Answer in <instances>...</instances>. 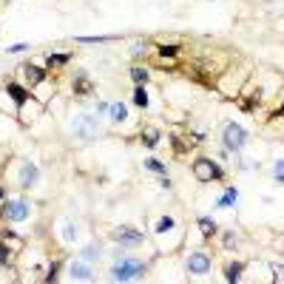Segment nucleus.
I'll return each mask as SVG.
<instances>
[{
    "label": "nucleus",
    "mask_w": 284,
    "mask_h": 284,
    "mask_svg": "<svg viewBox=\"0 0 284 284\" xmlns=\"http://www.w3.org/2000/svg\"><path fill=\"white\" fill-rule=\"evenodd\" d=\"M145 276V264L142 262H117L111 267V278L114 281H131V278Z\"/></svg>",
    "instance_id": "f257e3e1"
},
{
    "label": "nucleus",
    "mask_w": 284,
    "mask_h": 284,
    "mask_svg": "<svg viewBox=\"0 0 284 284\" xmlns=\"http://www.w3.org/2000/svg\"><path fill=\"white\" fill-rule=\"evenodd\" d=\"M193 176H196L199 182H216V179H222V168L213 162V159L202 156V159L193 162Z\"/></svg>",
    "instance_id": "f03ea898"
},
{
    "label": "nucleus",
    "mask_w": 284,
    "mask_h": 284,
    "mask_svg": "<svg viewBox=\"0 0 284 284\" xmlns=\"http://www.w3.org/2000/svg\"><path fill=\"white\" fill-rule=\"evenodd\" d=\"M71 131H74V136H80L83 142H88V139L97 136V120H94L91 114H80L77 120L71 122Z\"/></svg>",
    "instance_id": "7ed1b4c3"
},
{
    "label": "nucleus",
    "mask_w": 284,
    "mask_h": 284,
    "mask_svg": "<svg viewBox=\"0 0 284 284\" xmlns=\"http://www.w3.org/2000/svg\"><path fill=\"white\" fill-rule=\"evenodd\" d=\"M225 148L227 151H241V145L247 142V134H244V128L241 125H236V122H227L225 125Z\"/></svg>",
    "instance_id": "20e7f679"
},
{
    "label": "nucleus",
    "mask_w": 284,
    "mask_h": 284,
    "mask_svg": "<svg viewBox=\"0 0 284 284\" xmlns=\"http://www.w3.org/2000/svg\"><path fill=\"white\" fill-rule=\"evenodd\" d=\"M185 267H188L191 276H205V273H210V256H207L205 250H196V253L188 256Z\"/></svg>",
    "instance_id": "39448f33"
},
{
    "label": "nucleus",
    "mask_w": 284,
    "mask_h": 284,
    "mask_svg": "<svg viewBox=\"0 0 284 284\" xmlns=\"http://www.w3.org/2000/svg\"><path fill=\"white\" fill-rule=\"evenodd\" d=\"M3 216H6L9 222H23L28 216V205L26 202H6V205H3Z\"/></svg>",
    "instance_id": "423d86ee"
},
{
    "label": "nucleus",
    "mask_w": 284,
    "mask_h": 284,
    "mask_svg": "<svg viewBox=\"0 0 284 284\" xmlns=\"http://www.w3.org/2000/svg\"><path fill=\"white\" fill-rule=\"evenodd\" d=\"M114 241H120V244H139L142 233L134 230V227H117L114 230Z\"/></svg>",
    "instance_id": "0eeeda50"
},
{
    "label": "nucleus",
    "mask_w": 284,
    "mask_h": 284,
    "mask_svg": "<svg viewBox=\"0 0 284 284\" xmlns=\"http://www.w3.org/2000/svg\"><path fill=\"white\" fill-rule=\"evenodd\" d=\"M23 77H26L28 85H40L43 80H46V68H40V65H23Z\"/></svg>",
    "instance_id": "6e6552de"
},
{
    "label": "nucleus",
    "mask_w": 284,
    "mask_h": 284,
    "mask_svg": "<svg viewBox=\"0 0 284 284\" xmlns=\"http://www.w3.org/2000/svg\"><path fill=\"white\" fill-rule=\"evenodd\" d=\"M37 173H40V170H37V165L34 162H26L20 168V185H23V188H31V185L37 182Z\"/></svg>",
    "instance_id": "1a4fd4ad"
},
{
    "label": "nucleus",
    "mask_w": 284,
    "mask_h": 284,
    "mask_svg": "<svg viewBox=\"0 0 284 284\" xmlns=\"http://www.w3.org/2000/svg\"><path fill=\"white\" fill-rule=\"evenodd\" d=\"M68 273H71V278H77V281H91V267L88 264H83V262H74L68 267Z\"/></svg>",
    "instance_id": "9d476101"
},
{
    "label": "nucleus",
    "mask_w": 284,
    "mask_h": 284,
    "mask_svg": "<svg viewBox=\"0 0 284 284\" xmlns=\"http://www.w3.org/2000/svg\"><path fill=\"white\" fill-rule=\"evenodd\" d=\"M6 94L14 99V102H17V108H20L23 102L28 99V91L23 88V85H17V83H9V85H6Z\"/></svg>",
    "instance_id": "9b49d317"
},
{
    "label": "nucleus",
    "mask_w": 284,
    "mask_h": 284,
    "mask_svg": "<svg viewBox=\"0 0 284 284\" xmlns=\"http://www.w3.org/2000/svg\"><path fill=\"white\" fill-rule=\"evenodd\" d=\"M74 91H77L80 97H85V94H91V91H94L91 80L85 77V74H77V80H74Z\"/></svg>",
    "instance_id": "f8f14e48"
},
{
    "label": "nucleus",
    "mask_w": 284,
    "mask_h": 284,
    "mask_svg": "<svg viewBox=\"0 0 284 284\" xmlns=\"http://www.w3.org/2000/svg\"><path fill=\"white\" fill-rule=\"evenodd\" d=\"M108 111H111V120L114 122H122L128 117V108L122 105V102H111V105H108Z\"/></svg>",
    "instance_id": "ddd939ff"
},
{
    "label": "nucleus",
    "mask_w": 284,
    "mask_h": 284,
    "mask_svg": "<svg viewBox=\"0 0 284 284\" xmlns=\"http://www.w3.org/2000/svg\"><path fill=\"white\" fill-rule=\"evenodd\" d=\"M241 267H244V264H241V262L227 264V267H225V278H227V281H239V276H241Z\"/></svg>",
    "instance_id": "4468645a"
},
{
    "label": "nucleus",
    "mask_w": 284,
    "mask_h": 284,
    "mask_svg": "<svg viewBox=\"0 0 284 284\" xmlns=\"http://www.w3.org/2000/svg\"><path fill=\"white\" fill-rule=\"evenodd\" d=\"M236 199H239L236 188H227V191L219 196V207H233V202H236Z\"/></svg>",
    "instance_id": "2eb2a0df"
},
{
    "label": "nucleus",
    "mask_w": 284,
    "mask_h": 284,
    "mask_svg": "<svg viewBox=\"0 0 284 284\" xmlns=\"http://www.w3.org/2000/svg\"><path fill=\"white\" fill-rule=\"evenodd\" d=\"M68 60H71V54H49L46 65H49V68H57V65H65Z\"/></svg>",
    "instance_id": "dca6fc26"
},
{
    "label": "nucleus",
    "mask_w": 284,
    "mask_h": 284,
    "mask_svg": "<svg viewBox=\"0 0 284 284\" xmlns=\"http://www.w3.org/2000/svg\"><path fill=\"white\" fill-rule=\"evenodd\" d=\"M131 77H134L136 85H145V80H148V71L142 68V65H134V68H131Z\"/></svg>",
    "instance_id": "f3484780"
},
{
    "label": "nucleus",
    "mask_w": 284,
    "mask_h": 284,
    "mask_svg": "<svg viewBox=\"0 0 284 284\" xmlns=\"http://www.w3.org/2000/svg\"><path fill=\"white\" fill-rule=\"evenodd\" d=\"M134 102H136L139 108L148 105V94H145V88H142V85H136V88H134Z\"/></svg>",
    "instance_id": "a211bd4d"
},
{
    "label": "nucleus",
    "mask_w": 284,
    "mask_h": 284,
    "mask_svg": "<svg viewBox=\"0 0 284 284\" xmlns=\"http://www.w3.org/2000/svg\"><path fill=\"white\" fill-rule=\"evenodd\" d=\"M199 227H202V233H207V236L216 233V222L207 219V216H202V219H199Z\"/></svg>",
    "instance_id": "6ab92c4d"
},
{
    "label": "nucleus",
    "mask_w": 284,
    "mask_h": 284,
    "mask_svg": "<svg viewBox=\"0 0 284 284\" xmlns=\"http://www.w3.org/2000/svg\"><path fill=\"white\" fill-rule=\"evenodd\" d=\"M156 230H159V233H168V230H173V216H162V219L156 222Z\"/></svg>",
    "instance_id": "aec40b11"
},
{
    "label": "nucleus",
    "mask_w": 284,
    "mask_h": 284,
    "mask_svg": "<svg viewBox=\"0 0 284 284\" xmlns=\"http://www.w3.org/2000/svg\"><path fill=\"white\" fill-rule=\"evenodd\" d=\"M80 43H108L114 40V34H99V37H77Z\"/></svg>",
    "instance_id": "412c9836"
},
{
    "label": "nucleus",
    "mask_w": 284,
    "mask_h": 284,
    "mask_svg": "<svg viewBox=\"0 0 284 284\" xmlns=\"http://www.w3.org/2000/svg\"><path fill=\"white\" fill-rule=\"evenodd\" d=\"M94 259H99V250L97 247H85L83 250V262H94Z\"/></svg>",
    "instance_id": "4be33fe9"
},
{
    "label": "nucleus",
    "mask_w": 284,
    "mask_h": 284,
    "mask_svg": "<svg viewBox=\"0 0 284 284\" xmlns=\"http://www.w3.org/2000/svg\"><path fill=\"white\" fill-rule=\"evenodd\" d=\"M145 165H148L151 170H156V173H162V176H165V165L159 162V159H148V162H145Z\"/></svg>",
    "instance_id": "5701e85b"
},
{
    "label": "nucleus",
    "mask_w": 284,
    "mask_h": 284,
    "mask_svg": "<svg viewBox=\"0 0 284 284\" xmlns=\"http://www.w3.org/2000/svg\"><path fill=\"white\" fill-rule=\"evenodd\" d=\"M145 142H148V145H156V142H159V134H156L154 128H151V131H145Z\"/></svg>",
    "instance_id": "b1692460"
},
{
    "label": "nucleus",
    "mask_w": 284,
    "mask_h": 284,
    "mask_svg": "<svg viewBox=\"0 0 284 284\" xmlns=\"http://www.w3.org/2000/svg\"><path fill=\"white\" fill-rule=\"evenodd\" d=\"M9 259H12L9 247H6V244H0V264H9Z\"/></svg>",
    "instance_id": "393cba45"
},
{
    "label": "nucleus",
    "mask_w": 284,
    "mask_h": 284,
    "mask_svg": "<svg viewBox=\"0 0 284 284\" xmlns=\"http://www.w3.org/2000/svg\"><path fill=\"white\" fill-rule=\"evenodd\" d=\"M176 46H159V54H162V57H170V54H176Z\"/></svg>",
    "instance_id": "a878e982"
},
{
    "label": "nucleus",
    "mask_w": 284,
    "mask_h": 284,
    "mask_svg": "<svg viewBox=\"0 0 284 284\" xmlns=\"http://www.w3.org/2000/svg\"><path fill=\"white\" fill-rule=\"evenodd\" d=\"M276 179H278V182H284V159H278V162H276Z\"/></svg>",
    "instance_id": "bb28decb"
},
{
    "label": "nucleus",
    "mask_w": 284,
    "mask_h": 284,
    "mask_svg": "<svg viewBox=\"0 0 284 284\" xmlns=\"http://www.w3.org/2000/svg\"><path fill=\"white\" fill-rule=\"evenodd\" d=\"M63 236H65V239H74V236H77V230H74V227H71V225H65Z\"/></svg>",
    "instance_id": "cd10ccee"
},
{
    "label": "nucleus",
    "mask_w": 284,
    "mask_h": 284,
    "mask_svg": "<svg viewBox=\"0 0 284 284\" xmlns=\"http://www.w3.org/2000/svg\"><path fill=\"white\" fill-rule=\"evenodd\" d=\"M26 49H28L26 43H14V46H9V51H26Z\"/></svg>",
    "instance_id": "c85d7f7f"
},
{
    "label": "nucleus",
    "mask_w": 284,
    "mask_h": 284,
    "mask_svg": "<svg viewBox=\"0 0 284 284\" xmlns=\"http://www.w3.org/2000/svg\"><path fill=\"white\" fill-rule=\"evenodd\" d=\"M276 114H278V117H284V102H281V108H278V111H276Z\"/></svg>",
    "instance_id": "c756f323"
},
{
    "label": "nucleus",
    "mask_w": 284,
    "mask_h": 284,
    "mask_svg": "<svg viewBox=\"0 0 284 284\" xmlns=\"http://www.w3.org/2000/svg\"><path fill=\"white\" fill-rule=\"evenodd\" d=\"M0 199H3V191H0Z\"/></svg>",
    "instance_id": "7c9ffc66"
}]
</instances>
